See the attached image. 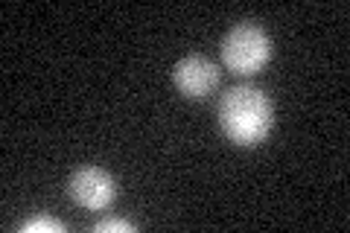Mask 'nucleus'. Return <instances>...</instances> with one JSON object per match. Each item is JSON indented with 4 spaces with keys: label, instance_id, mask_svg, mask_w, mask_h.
Returning a JSON list of instances; mask_svg holds the SVG:
<instances>
[{
    "label": "nucleus",
    "instance_id": "obj_1",
    "mask_svg": "<svg viewBox=\"0 0 350 233\" xmlns=\"http://www.w3.org/2000/svg\"><path fill=\"white\" fill-rule=\"evenodd\" d=\"M275 123L269 96L260 87L237 85L219 102V126L237 146H257Z\"/></svg>",
    "mask_w": 350,
    "mask_h": 233
},
{
    "label": "nucleus",
    "instance_id": "obj_2",
    "mask_svg": "<svg viewBox=\"0 0 350 233\" xmlns=\"http://www.w3.org/2000/svg\"><path fill=\"white\" fill-rule=\"evenodd\" d=\"M271 55V41L257 24H237L222 41V59L237 76L257 73Z\"/></svg>",
    "mask_w": 350,
    "mask_h": 233
},
{
    "label": "nucleus",
    "instance_id": "obj_3",
    "mask_svg": "<svg viewBox=\"0 0 350 233\" xmlns=\"http://www.w3.org/2000/svg\"><path fill=\"white\" fill-rule=\"evenodd\" d=\"M70 195H73V202L85 210H103L111 204V198H114V181H111V175L96 169V166H85V169L73 172Z\"/></svg>",
    "mask_w": 350,
    "mask_h": 233
},
{
    "label": "nucleus",
    "instance_id": "obj_4",
    "mask_svg": "<svg viewBox=\"0 0 350 233\" xmlns=\"http://www.w3.org/2000/svg\"><path fill=\"white\" fill-rule=\"evenodd\" d=\"M172 79L187 99H204L216 87L219 70L211 59H204V55H187V59H181L175 64Z\"/></svg>",
    "mask_w": 350,
    "mask_h": 233
},
{
    "label": "nucleus",
    "instance_id": "obj_5",
    "mask_svg": "<svg viewBox=\"0 0 350 233\" xmlns=\"http://www.w3.org/2000/svg\"><path fill=\"white\" fill-rule=\"evenodd\" d=\"M24 230L27 233H32V230H62V221H56V219H29L27 225H24Z\"/></svg>",
    "mask_w": 350,
    "mask_h": 233
},
{
    "label": "nucleus",
    "instance_id": "obj_6",
    "mask_svg": "<svg viewBox=\"0 0 350 233\" xmlns=\"http://www.w3.org/2000/svg\"><path fill=\"white\" fill-rule=\"evenodd\" d=\"M96 230H135V225H131V221H123V219H108V221H100V225H96Z\"/></svg>",
    "mask_w": 350,
    "mask_h": 233
}]
</instances>
